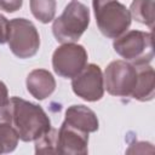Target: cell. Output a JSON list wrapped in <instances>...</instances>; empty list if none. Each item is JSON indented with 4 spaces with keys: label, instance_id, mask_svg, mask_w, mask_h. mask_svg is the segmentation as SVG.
<instances>
[{
    "label": "cell",
    "instance_id": "11",
    "mask_svg": "<svg viewBox=\"0 0 155 155\" xmlns=\"http://www.w3.org/2000/svg\"><path fill=\"white\" fill-rule=\"evenodd\" d=\"M56 87V81L52 74L44 69L33 70L27 78V88L36 99L48 97Z\"/></svg>",
    "mask_w": 155,
    "mask_h": 155
},
{
    "label": "cell",
    "instance_id": "7",
    "mask_svg": "<svg viewBox=\"0 0 155 155\" xmlns=\"http://www.w3.org/2000/svg\"><path fill=\"white\" fill-rule=\"evenodd\" d=\"M86 63L87 52L81 45L63 44L53 52V70L62 78L73 79L85 68Z\"/></svg>",
    "mask_w": 155,
    "mask_h": 155
},
{
    "label": "cell",
    "instance_id": "3",
    "mask_svg": "<svg viewBox=\"0 0 155 155\" xmlns=\"http://www.w3.org/2000/svg\"><path fill=\"white\" fill-rule=\"evenodd\" d=\"M96 22L103 35L110 39L121 36L131 24V13L117 0H93Z\"/></svg>",
    "mask_w": 155,
    "mask_h": 155
},
{
    "label": "cell",
    "instance_id": "17",
    "mask_svg": "<svg viewBox=\"0 0 155 155\" xmlns=\"http://www.w3.org/2000/svg\"><path fill=\"white\" fill-rule=\"evenodd\" d=\"M8 21L0 15V44H5L7 41V34H8Z\"/></svg>",
    "mask_w": 155,
    "mask_h": 155
},
{
    "label": "cell",
    "instance_id": "4",
    "mask_svg": "<svg viewBox=\"0 0 155 155\" xmlns=\"http://www.w3.org/2000/svg\"><path fill=\"white\" fill-rule=\"evenodd\" d=\"M7 42L15 56L29 58L38 52L40 36L31 22L25 18H15L8 23Z\"/></svg>",
    "mask_w": 155,
    "mask_h": 155
},
{
    "label": "cell",
    "instance_id": "6",
    "mask_svg": "<svg viewBox=\"0 0 155 155\" xmlns=\"http://www.w3.org/2000/svg\"><path fill=\"white\" fill-rule=\"evenodd\" d=\"M103 81L110 94L132 97L138 84V69L133 63L114 61L107 67Z\"/></svg>",
    "mask_w": 155,
    "mask_h": 155
},
{
    "label": "cell",
    "instance_id": "9",
    "mask_svg": "<svg viewBox=\"0 0 155 155\" xmlns=\"http://www.w3.org/2000/svg\"><path fill=\"white\" fill-rule=\"evenodd\" d=\"M88 133L82 132L63 121L57 131L56 154H86Z\"/></svg>",
    "mask_w": 155,
    "mask_h": 155
},
{
    "label": "cell",
    "instance_id": "5",
    "mask_svg": "<svg viewBox=\"0 0 155 155\" xmlns=\"http://www.w3.org/2000/svg\"><path fill=\"white\" fill-rule=\"evenodd\" d=\"M114 50L134 64H149L153 59V33L131 30L114 41Z\"/></svg>",
    "mask_w": 155,
    "mask_h": 155
},
{
    "label": "cell",
    "instance_id": "16",
    "mask_svg": "<svg viewBox=\"0 0 155 155\" xmlns=\"http://www.w3.org/2000/svg\"><path fill=\"white\" fill-rule=\"evenodd\" d=\"M22 6V0H0V10L6 12H15Z\"/></svg>",
    "mask_w": 155,
    "mask_h": 155
},
{
    "label": "cell",
    "instance_id": "14",
    "mask_svg": "<svg viewBox=\"0 0 155 155\" xmlns=\"http://www.w3.org/2000/svg\"><path fill=\"white\" fill-rule=\"evenodd\" d=\"M136 21L154 27V1L153 0H134L131 5L130 12Z\"/></svg>",
    "mask_w": 155,
    "mask_h": 155
},
{
    "label": "cell",
    "instance_id": "2",
    "mask_svg": "<svg viewBox=\"0 0 155 155\" xmlns=\"http://www.w3.org/2000/svg\"><path fill=\"white\" fill-rule=\"evenodd\" d=\"M90 23V11L87 6L79 1L69 2L63 13L54 19L52 31L58 42L71 44L78 41L85 33Z\"/></svg>",
    "mask_w": 155,
    "mask_h": 155
},
{
    "label": "cell",
    "instance_id": "8",
    "mask_svg": "<svg viewBox=\"0 0 155 155\" xmlns=\"http://www.w3.org/2000/svg\"><path fill=\"white\" fill-rule=\"evenodd\" d=\"M71 87L74 93L85 101L94 102L101 99L104 93L101 68L96 64L85 65V68L73 78Z\"/></svg>",
    "mask_w": 155,
    "mask_h": 155
},
{
    "label": "cell",
    "instance_id": "18",
    "mask_svg": "<svg viewBox=\"0 0 155 155\" xmlns=\"http://www.w3.org/2000/svg\"><path fill=\"white\" fill-rule=\"evenodd\" d=\"M10 104V99L7 96V90L4 82L0 81V107H6Z\"/></svg>",
    "mask_w": 155,
    "mask_h": 155
},
{
    "label": "cell",
    "instance_id": "13",
    "mask_svg": "<svg viewBox=\"0 0 155 155\" xmlns=\"http://www.w3.org/2000/svg\"><path fill=\"white\" fill-rule=\"evenodd\" d=\"M136 67L138 69V84L132 94V98L142 102L150 101L154 97V87H155L154 69L145 63L136 64Z\"/></svg>",
    "mask_w": 155,
    "mask_h": 155
},
{
    "label": "cell",
    "instance_id": "15",
    "mask_svg": "<svg viewBox=\"0 0 155 155\" xmlns=\"http://www.w3.org/2000/svg\"><path fill=\"white\" fill-rule=\"evenodd\" d=\"M30 10L35 18L42 23H48L53 19L56 12L54 0H30Z\"/></svg>",
    "mask_w": 155,
    "mask_h": 155
},
{
    "label": "cell",
    "instance_id": "1",
    "mask_svg": "<svg viewBox=\"0 0 155 155\" xmlns=\"http://www.w3.org/2000/svg\"><path fill=\"white\" fill-rule=\"evenodd\" d=\"M12 125L18 138L24 142L36 140L51 128V122L41 107L18 97L10 99Z\"/></svg>",
    "mask_w": 155,
    "mask_h": 155
},
{
    "label": "cell",
    "instance_id": "12",
    "mask_svg": "<svg viewBox=\"0 0 155 155\" xmlns=\"http://www.w3.org/2000/svg\"><path fill=\"white\" fill-rule=\"evenodd\" d=\"M18 134L12 125L10 104L0 107V153L12 151L18 142Z\"/></svg>",
    "mask_w": 155,
    "mask_h": 155
},
{
    "label": "cell",
    "instance_id": "10",
    "mask_svg": "<svg viewBox=\"0 0 155 155\" xmlns=\"http://www.w3.org/2000/svg\"><path fill=\"white\" fill-rule=\"evenodd\" d=\"M64 122L86 133L98 130V120L96 114L85 105L69 107L65 111Z\"/></svg>",
    "mask_w": 155,
    "mask_h": 155
}]
</instances>
